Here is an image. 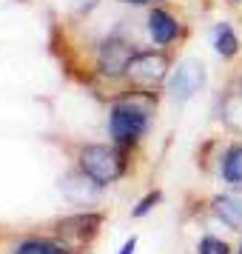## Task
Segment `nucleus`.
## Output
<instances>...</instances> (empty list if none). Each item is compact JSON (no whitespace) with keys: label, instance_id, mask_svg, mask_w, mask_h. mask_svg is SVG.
Instances as JSON below:
<instances>
[{"label":"nucleus","instance_id":"6e6552de","mask_svg":"<svg viewBox=\"0 0 242 254\" xmlns=\"http://www.w3.org/2000/svg\"><path fill=\"white\" fill-rule=\"evenodd\" d=\"M148 32H151V37H154V43L165 46V43H171L174 37H177V20H174L168 12L154 9L151 17H148Z\"/></svg>","mask_w":242,"mask_h":254},{"label":"nucleus","instance_id":"f03ea898","mask_svg":"<svg viewBox=\"0 0 242 254\" xmlns=\"http://www.w3.org/2000/svg\"><path fill=\"white\" fill-rule=\"evenodd\" d=\"M145 126H148V112L134 106L131 100L126 103H117L111 109V117H108V131L117 143H134L137 137L145 134Z\"/></svg>","mask_w":242,"mask_h":254},{"label":"nucleus","instance_id":"ddd939ff","mask_svg":"<svg viewBox=\"0 0 242 254\" xmlns=\"http://www.w3.org/2000/svg\"><path fill=\"white\" fill-rule=\"evenodd\" d=\"M196 252L199 254H231V249H228V243L217 240V237H202Z\"/></svg>","mask_w":242,"mask_h":254},{"label":"nucleus","instance_id":"9b49d317","mask_svg":"<svg viewBox=\"0 0 242 254\" xmlns=\"http://www.w3.org/2000/svg\"><path fill=\"white\" fill-rule=\"evenodd\" d=\"M214 46H217V52L222 55V58H234L237 55V35H234V29H231L228 23H219L217 26V35H214Z\"/></svg>","mask_w":242,"mask_h":254},{"label":"nucleus","instance_id":"4468645a","mask_svg":"<svg viewBox=\"0 0 242 254\" xmlns=\"http://www.w3.org/2000/svg\"><path fill=\"white\" fill-rule=\"evenodd\" d=\"M157 203H160V191H154V194L143 197V200L137 203V208H134L131 214H134V217H143V214H148V211H151L154 206H157Z\"/></svg>","mask_w":242,"mask_h":254},{"label":"nucleus","instance_id":"9d476101","mask_svg":"<svg viewBox=\"0 0 242 254\" xmlns=\"http://www.w3.org/2000/svg\"><path fill=\"white\" fill-rule=\"evenodd\" d=\"M222 177L225 183H242V146H231L222 157Z\"/></svg>","mask_w":242,"mask_h":254},{"label":"nucleus","instance_id":"2eb2a0df","mask_svg":"<svg viewBox=\"0 0 242 254\" xmlns=\"http://www.w3.org/2000/svg\"><path fill=\"white\" fill-rule=\"evenodd\" d=\"M134 249H137V237H128V240L123 243V249H120V254H134Z\"/></svg>","mask_w":242,"mask_h":254},{"label":"nucleus","instance_id":"423d86ee","mask_svg":"<svg viewBox=\"0 0 242 254\" xmlns=\"http://www.w3.org/2000/svg\"><path fill=\"white\" fill-rule=\"evenodd\" d=\"M63 194L69 197L71 203H77V206H89V203H94V200L100 197V183L92 180V177L80 169V172L69 174V177L63 180Z\"/></svg>","mask_w":242,"mask_h":254},{"label":"nucleus","instance_id":"dca6fc26","mask_svg":"<svg viewBox=\"0 0 242 254\" xmlns=\"http://www.w3.org/2000/svg\"><path fill=\"white\" fill-rule=\"evenodd\" d=\"M240 254H242V252H240Z\"/></svg>","mask_w":242,"mask_h":254},{"label":"nucleus","instance_id":"7ed1b4c3","mask_svg":"<svg viewBox=\"0 0 242 254\" xmlns=\"http://www.w3.org/2000/svg\"><path fill=\"white\" fill-rule=\"evenodd\" d=\"M126 74H128L131 83L148 89V86H157V83L168 74V60H165V55H160V52H143V55H134V58H131Z\"/></svg>","mask_w":242,"mask_h":254},{"label":"nucleus","instance_id":"20e7f679","mask_svg":"<svg viewBox=\"0 0 242 254\" xmlns=\"http://www.w3.org/2000/svg\"><path fill=\"white\" fill-rule=\"evenodd\" d=\"M205 80V71H202V63L196 60H185L177 66V74L171 80V92L177 100H188L194 92H199V86Z\"/></svg>","mask_w":242,"mask_h":254},{"label":"nucleus","instance_id":"f8f14e48","mask_svg":"<svg viewBox=\"0 0 242 254\" xmlns=\"http://www.w3.org/2000/svg\"><path fill=\"white\" fill-rule=\"evenodd\" d=\"M14 254H69L60 243H51V240H23Z\"/></svg>","mask_w":242,"mask_h":254},{"label":"nucleus","instance_id":"1a4fd4ad","mask_svg":"<svg viewBox=\"0 0 242 254\" xmlns=\"http://www.w3.org/2000/svg\"><path fill=\"white\" fill-rule=\"evenodd\" d=\"M100 226V214H77V217H69L60 223V234H66V237H77V240H86L89 234H94Z\"/></svg>","mask_w":242,"mask_h":254},{"label":"nucleus","instance_id":"39448f33","mask_svg":"<svg viewBox=\"0 0 242 254\" xmlns=\"http://www.w3.org/2000/svg\"><path fill=\"white\" fill-rule=\"evenodd\" d=\"M131 58H134V52H131L128 43H123V40H105L103 49H100V71L108 74V77L126 74Z\"/></svg>","mask_w":242,"mask_h":254},{"label":"nucleus","instance_id":"f257e3e1","mask_svg":"<svg viewBox=\"0 0 242 254\" xmlns=\"http://www.w3.org/2000/svg\"><path fill=\"white\" fill-rule=\"evenodd\" d=\"M80 169L92 180H97L100 186H108L120 180L123 172H126V160L117 149H108V146H86L80 151Z\"/></svg>","mask_w":242,"mask_h":254},{"label":"nucleus","instance_id":"0eeeda50","mask_svg":"<svg viewBox=\"0 0 242 254\" xmlns=\"http://www.w3.org/2000/svg\"><path fill=\"white\" fill-rule=\"evenodd\" d=\"M214 211L222 223H228L231 229H242V191H228V194L214 197Z\"/></svg>","mask_w":242,"mask_h":254}]
</instances>
